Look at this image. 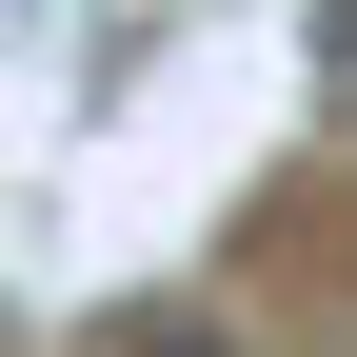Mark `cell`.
Here are the masks:
<instances>
[{
    "label": "cell",
    "instance_id": "obj_1",
    "mask_svg": "<svg viewBox=\"0 0 357 357\" xmlns=\"http://www.w3.org/2000/svg\"><path fill=\"white\" fill-rule=\"evenodd\" d=\"M119 357H238V337H218L199 298H139V318H119Z\"/></svg>",
    "mask_w": 357,
    "mask_h": 357
}]
</instances>
